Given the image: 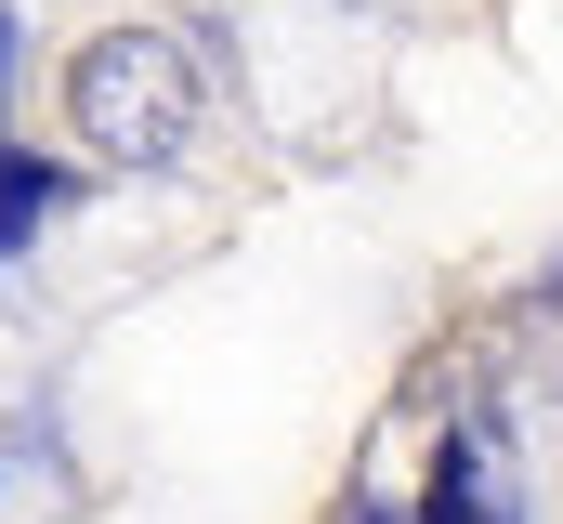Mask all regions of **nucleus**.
Listing matches in <instances>:
<instances>
[{
    "mask_svg": "<svg viewBox=\"0 0 563 524\" xmlns=\"http://www.w3.org/2000/svg\"><path fill=\"white\" fill-rule=\"evenodd\" d=\"M420 524H525V459H511V419H498V406H459V419H445Z\"/></svg>",
    "mask_w": 563,
    "mask_h": 524,
    "instance_id": "2",
    "label": "nucleus"
},
{
    "mask_svg": "<svg viewBox=\"0 0 563 524\" xmlns=\"http://www.w3.org/2000/svg\"><path fill=\"white\" fill-rule=\"evenodd\" d=\"M66 210H79V171L66 157H0V262L26 250L40 223H66Z\"/></svg>",
    "mask_w": 563,
    "mask_h": 524,
    "instance_id": "3",
    "label": "nucleus"
},
{
    "mask_svg": "<svg viewBox=\"0 0 563 524\" xmlns=\"http://www.w3.org/2000/svg\"><path fill=\"white\" fill-rule=\"evenodd\" d=\"M341 524H420V512H394V499H354V512H341Z\"/></svg>",
    "mask_w": 563,
    "mask_h": 524,
    "instance_id": "4",
    "label": "nucleus"
},
{
    "mask_svg": "<svg viewBox=\"0 0 563 524\" xmlns=\"http://www.w3.org/2000/svg\"><path fill=\"white\" fill-rule=\"evenodd\" d=\"M0 79H13V13H0Z\"/></svg>",
    "mask_w": 563,
    "mask_h": 524,
    "instance_id": "5",
    "label": "nucleus"
},
{
    "mask_svg": "<svg viewBox=\"0 0 563 524\" xmlns=\"http://www.w3.org/2000/svg\"><path fill=\"white\" fill-rule=\"evenodd\" d=\"M66 119H79V144L106 171H170L197 144V119H210V53L184 26H106L66 66Z\"/></svg>",
    "mask_w": 563,
    "mask_h": 524,
    "instance_id": "1",
    "label": "nucleus"
}]
</instances>
